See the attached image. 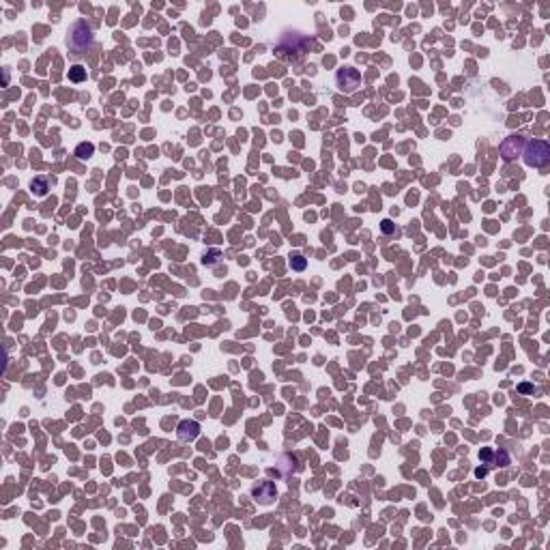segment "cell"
Segmentation results:
<instances>
[{"mask_svg":"<svg viewBox=\"0 0 550 550\" xmlns=\"http://www.w3.org/2000/svg\"><path fill=\"white\" fill-rule=\"evenodd\" d=\"M93 41H95L93 28L84 20H78L69 28V33H67V45H69L71 54L75 56H84L93 47Z\"/></svg>","mask_w":550,"mask_h":550,"instance_id":"1","label":"cell"},{"mask_svg":"<svg viewBox=\"0 0 550 550\" xmlns=\"http://www.w3.org/2000/svg\"><path fill=\"white\" fill-rule=\"evenodd\" d=\"M525 163L531 168H544L550 161V144L544 140H527L525 144Z\"/></svg>","mask_w":550,"mask_h":550,"instance_id":"2","label":"cell"},{"mask_svg":"<svg viewBox=\"0 0 550 550\" xmlns=\"http://www.w3.org/2000/svg\"><path fill=\"white\" fill-rule=\"evenodd\" d=\"M335 84H337V89H340L342 93H346V95L355 93L361 86L359 69H355V67H342V69L335 73Z\"/></svg>","mask_w":550,"mask_h":550,"instance_id":"3","label":"cell"},{"mask_svg":"<svg viewBox=\"0 0 550 550\" xmlns=\"http://www.w3.org/2000/svg\"><path fill=\"white\" fill-rule=\"evenodd\" d=\"M305 47H307V39H303L301 35H284L282 37V41H279L277 45V54L282 56V59H286L288 52H295V61L299 59L301 54H305Z\"/></svg>","mask_w":550,"mask_h":550,"instance_id":"4","label":"cell"},{"mask_svg":"<svg viewBox=\"0 0 550 550\" xmlns=\"http://www.w3.org/2000/svg\"><path fill=\"white\" fill-rule=\"evenodd\" d=\"M525 136H507L503 140V144L499 147V153H501V157H503L505 161H511V159H516L518 155H523V151H525Z\"/></svg>","mask_w":550,"mask_h":550,"instance_id":"5","label":"cell"},{"mask_svg":"<svg viewBox=\"0 0 550 550\" xmlns=\"http://www.w3.org/2000/svg\"><path fill=\"white\" fill-rule=\"evenodd\" d=\"M275 497H277V488L273 481H258L256 486H252V499L260 505L273 503Z\"/></svg>","mask_w":550,"mask_h":550,"instance_id":"6","label":"cell"},{"mask_svg":"<svg viewBox=\"0 0 550 550\" xmlns=\"http://www.w3.org/2000/svg\"><path fill=\"white\" fill-rule=\"evenodd\" d=\"M177 434H179V439H181V441H194L198 434H200V423H198V421H191V419L181 421Z\"/></svg>","mask_w":550,"mask_h":550,"instance_id":"7","label":"cell"},{"mask_svg":"<svg viewBox=\"0 0 550 550\" xmlns=\"http://www.w3.org/2000/svg\"><path fill=\"white\" fill-rule=\"evenodd\" d=\"M507 465H511V456L507 453V449L499 447L497 451L490 453V465L488 467H507Z\"/></svg>","mask_w":550,"mask_h":550,"instance_id":"8","label":"cell"},{"mask_svg":"<svg viewBox=\"0 0 550 550\" xmlns=\"http://www.w3.org/2000/svg\"><path fill=\"white\" fill-rule=\"evenodd\" d=\"M31 191H33L35 196H39V198L47 196V191H50V181L43 179V177L33 179V183H31Z\"/></svg>","mask_w":550,"mask_h":550,"instance_id":"9","label":"cell"},{"mask_svg":"<svg viewBox=\"0 0 550 550\" xmlns=\"http://www.w3.org/2000/svg\"><path fill=\"white\" fill-rule=\"evenodd\" d=\"M93 153H95V144H91V142H82V144H78V149H75V155L80 159L93 157Z\"/></svg>","mask_w":550,"mask_h":550,"instance_id":"10","label":"cell"},{"mask_svg":"<svg viewBox=\"0 0 550 550\" xmlns=\"http://www.w3.org/2000/svg\"><path fill=\"white\" fill-rule=\"evenodd\" d=\"M69 80L71 82H84L86 80V69L82 65H73L69 69Z\"/></svg>","mask_w":550,"mask_h":550,"instance_id":"11","label":"cell"},{"mask_svg":"<svg viewBox=\"0 0 550 550\" xmlns=\"http://www.w3.org/2000/svg\"><path fill=\"white\" fill-rule=\"evenodd\" d=\"M202 260H205V265H207V267H215L219 260H221V252H219V249H209Z\"/></svg>","mask_w":550,"mask_h":550,"instance_id":"12","label":"cell"},{"mask_svg":"<svg viewBox=\"0 0 550 550\" xmlns=\"http://www.w3.org/2000/svg\"><path fill=\"white\" fill-rule=\"evenodd\" d=\"M307 265V260L301 256V254H297V256H291V267L295 269V271H303Z\"/></svg>","mask_w":550,"mask_h":550,"instance_id":"13","label":"cell"},{"mask_svg":"<svg viewBox=\"0 0 550 550\" xmlns=\"http://www.w3.org/2000/svg\"><path fill=\"white\" fill-rule=\"evenodd\" d=\"M381 230H383L385 235H391V233H395V224H393L391 219H385L383 224H381Z\"/></svg>","mask_w":550,"mask_h":550,"instance_id":"14","label":"cell"},{"mask_svg":"<svg viewBox=\"0 0 550 550\" xmlns=\"http://www.w3.org/2000/svg\"><path fill=\"white\" fill-rule=\"evenodd\" d=\"M518 391L520 393H527V391H535V387H531V385L525 383V385H520V387H518Z\"/></svg>","mask_w":550,"mask_h":550,"instance_id":"15","label":"cell"},{"mask_svg":"<svg viewBox=\"0 0 550 550\" xmlns=\"http://www.w3.org/2000/svg\"><path fill=\"white\" fill-rule=\"evenodd\" d=\"M486 473H488V469H486V467H484V469L479 467V469H475V477H486Z\"/></svg>","mask_w":550,"mask_h":550,"instance_id":"16","label":"cell"}]
</instances>
